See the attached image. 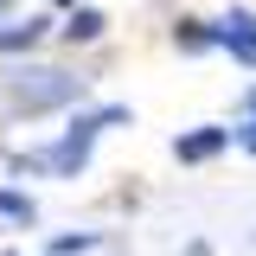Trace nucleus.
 <instances>
[{"label":"nucleus","instance_id":"f257e3e1","mask_svg":"<svg viewBox=\"0 0 256 256\" xmlns=\"http://www.w3.org/2000/svg\"><path fill=\"white\" fill-rule=\"evenodd\" d=\"M128 109L122 102H102V109H84V116H70V122L58 128V141H45V148H32V154H20L13 166L20 173H45V180H77L84 166H90V148L102 128H122Z\"/></svg>","mask_w":256,"mask_h":256},{"label":"nucleus","instance_id":"f03ea898","mask_svg":"<svg viewBox=\"0 0 256 256\" xmlns=\"http://www.w3.org/2000/svg\"><path fill=\"white\" fill-rule=\"evenodd\" d=\"M6 96H13V109H64V102H77L84 96V77L77 70H52V64H26V70H13L6 77Z\"/></svg>","mask_w":256,"mask_h":256},{"label":"nucleus","instance_id":"7ed1b4c3","mask_svg":"<svg viewBox=\"0 0 256 256\" xmlns=\"http://www.w3.org/2000/svg\"><path fill=\"white\" fill-rule=\"evenodd\" d=\"M212 45L230 52L237 64H256V13L250 6H224L218 20H212Z\"/></svg>","mask_w":256,"mask_h":256},{"label":"nucleus","instance_id":"20e7f679","mask_svg":"<svg viewBox=\"0 0 256 256\" xmlns=\"http://www.w3.org/2000/svg\"><path fill=\"white\" fill-rule=\"evenodd\" d=\"M224 148H237V134L224 122H198V128H186V134H173V160H180V166H205V160H218Z\"/></svg>","mask_w":256,"mask_h":256},{"label":"nucleus","instance_id":"39448f33","mask_svg":"<svg viewBox=\"0 0 256 256\" xmlns=\"http://www.w3.org/2000/svg\"><path fill=\"white\" fill-rule=\"evenodd\" d=\"M45 32H52V20H45V13H26V20H0V52H6V58H20V52H32Z\"/></svg>","mask_w":256,"mask_h":256},{"label":"nucleus","instance_id":"423d86ee","mask_svg":"<svg viewBox=\"0 0 256 256\" xmlns=\"http://www.w3.org/2000/svg\"><path fill=\"white\" fill-rule=\"evenodd\" d=\"M64 38H70V45H96V38H102V32H109V20H102V13H96V6H70V13H64Z\"/></svg>","mask_w":256,"mask_h":256},{"label":"nucleus","instance_id":"0eeeda50","mask_svg":"<svg viewBox=\"0 0 256 256\" xmlns=\"http://www.w3.org/2000/svg\"><path fill=\"white\" fill-rule=\"evenodd\" d=\"M173 45H180V52H218V45H212V20H180V26H173Z\"/></svg>","mask_w":256,"mask_h":256},{"label":"nucleus","instance_id":"6e6552de","mask_svg":"<svg viewBox=\"0 0 256 256\" xmlns=\"http://www.w3.org/2000/svg\"><path fill=\"white\" fill-rule=\"evenodd\" d=\"M0 218H13V224H32V218H38V205H32L26 192H13V186H0Z\"/></svg>","mask_w":256,"mask_h":256},{"label":"nucleus","instance_id":"1a4fd4ad","mask_svg":"<svg viewBox=\"0 0 256 256\" xmlns=\"http://www.w3.org/2000/svg\"><path fill=\"white\" fill-rule=\"evenodd\" d=\"M96 244H102V230H77V237H52V250H45V256H90Z\"/></svg>","mask_w":256,"mask_h":256},{"label":"nucleus","instance_id":"9d476101","mask_svg":"<svg viewBox=\"0 0 256 256\" xmlns=\"http://www.w3.org/2000/svg\"><path fill=\"white\" fill-rule=\"evenodd\" d=\"M230 134H237V148H244V154H256V102H244V122L230 128Z\"/></svg>","mask_w":256,"mask_h":256},{"label":"nucleus","instance_id":"9b49d317","mask_svg":"<svg viewBox=\"0 0 256 256\" xmlns=\"http://www.w3.org/2000/svg\"><path fill=\"white\" fill-rule=\"evenodd\" d=\"M52 6H64V13H70V6H84V0H52Z\"/></svg>","mask_w":256,"mask_h":256},{"label":"nucleus","instance_id":"f8f14e48","mask_svg":"<svg viewBox=\"0 0 256 256\" xmlns=\"http://www.w3.org/2000/svg\"><path fill=\"white\" fill-rule=\"evenodd\" d=\"M0 13H6V0H0Z\"/></svg>","mask_w":256,"mask_h":256},{"label":"nucleus","instance_id":"ddd939ff","mask_svg":"<svg viewBox=\"0 0 256 256\" xmlns=\"http://www.w3.org/2000/svg\"><path fill=\"white\" fill-rule=\"evenodd\" d=\"M6 256H20V250H6Z\"/></svg>","mask_w":256,"mask_h":256}]
</instances>
